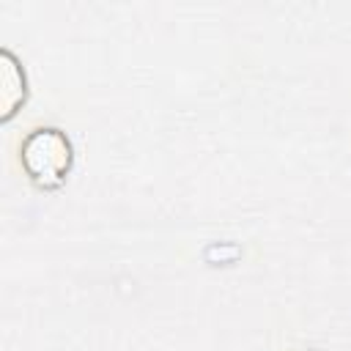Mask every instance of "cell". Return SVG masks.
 I'll use <instances>...</instances> for the list:
<instances>
[{"label":"cell","mask_w":351,"mask_h":351,"mask_svg":"<svg viewBox=\"0 0 351 351\" xmlns=\"http://www.w3.org/2000/svg\"><path fill=\"white\" fill-rule=\"evenodd\" d=\"M27 74L19 63V58L11 52V49H3L0 52V118L3 121H11L16 115V110L27 101Z\"/></svg>","instance_id":"cell-2"},{"label":"cell","mask_w":351,"mask_h":351,"mask_svg":"<svg viewBox=\"0 0 351 351\" xmlns=\"http://www.w3.org/2000/svg\"><path fill=\"white\" fill-rule=\"evenodd\" d=\"M307 351H321V348H307Z\"/></svg>","instance_id":"cell-4"},{"label":"cell","mask_w":351,"mask_h":351,"mask_svg":"<svg viewBox=\"0 0 351 351\" xmlns=\"http://www.w3.org/2000/svg\"><path fill=\"white\" fill-rule=\"evenodd\" d=\"M239 255H241V250L233 241H211L206 247V261H211V263H230Z\"/></svg>","instance_id":"cell-3"},{"label":"cell","mask_w":351,"mask_h":351,"mask_svg":"<svg viewBox=\"0 0 351 351\" xmlns=\"http://www.w3.org/2000/svg\"><path fill=\"white\" fill-rule=\"evenodd\" d=\"M16 159L25 178L44 192L60 189L74 170V143L52 123H38L27 129L16 145Z\"/></svg>","instance_id":"cell-1"}]
</instances>
